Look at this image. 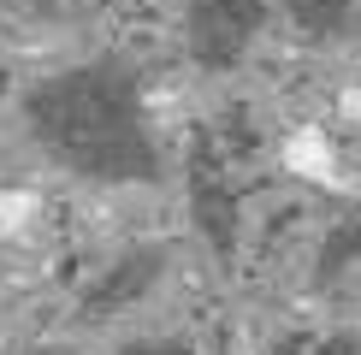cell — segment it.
Masks as SVG:
<instances>
[{
    "mask_svg": "<svg viewBox=\"0 0 361 355\" xmlns=\"http://www.w3.org/2000/svg\"><path fill=\"white\" fill-rule=\"evenodd\" d=\"M24 125L66 172L89 184H154L160 137L148 125L142 77L125 59H83L24 95Z\"/></svg>",
    "mask_w": 361,
    "mask_h": 355,
    "instance_id": "cell-1",
    "label": "cell"
},
{
    "mask_svg": "<svg viewBox=\"0 0 361 355\" xmlns=\"http://www.w3.org/2000/svg\"><path fill=\"white\" fill-rule=\"evenodd\" d=\"M267 30V0H190L184 48L202 71H231Z\"/></svg>",
    "mask_w": 361,
    "mask_h": 355,
    "instance_id": "cell-2",
    "label": "cell"
},
{
    "mask_svg": "<svg viewBox=\"0 0 361 355\" xmlns=\"http://www.w3.org/2000/svg\"><path fill=\"white\" fill-rule=\"evenodd\" d=\"M190 219H195V231L207 237V249H214V255H237L243 201H237L231 172H225L219 148L207 142V137L195 142V154H190Z\"/></svg>",
    "mask_w": 361,
    "mask_h": 355,
    "instance_id": "cell-3",
    "label": "cell"
},
{
    "mask_svg": "<svg viewBox=\"0 0 361 355\" xmlns=\"http://www.w3.org/2000/svg\"><path fill=\"white\" fill-rule=\"evenodd\" d=\"M160 266H166V255H160V249H130V255H118V261H107V273H101L95 285L83 290V302L95 308V314H118V308L142 302V296L154 290Z\"/></svg>",
    "mask_w": 361,
    "mask_h": 355,
    "instance_id": "cell-4",
    "label": "cell"
},
{
    "mask_svg": "<svg viewBox=\"0 0 361 355\" xmlns=\"http://www.w3.org/2000/svg\"><path fill=\"white\" fill-rule=\"evenodd\" d=\"M284 12H290V24L302 30V36H338L343 24H350L355 0H284Z\"/></svg>",
    "mask_w": 361,
    "mask_h": 355,
    "instance_id": "cell-5",
    "label": "cell"
},
{
    "mask_svg": "<svg viewBox=\"0 0 361 355\" xmlns=\"http://www.w3.org/2000/svg\"><path fill=\"white\" fill-rule=\"evenodd\" d=\"M355 261H361V219H343V225L326 237V249H320V285L343 278Z\"/></svg>",
    "mask_w": 361,
    "mask_h": 355,
    "instance_id": "cell-6",
    "label": "cell"
},
{
    "mask_svg": "<svg viewBox=\"0 0 361 355\" xmlns=\"http://www.w3.org/2000/svg\"><path fill=\"white\" fill-rule=\"evenodd\" d=\"M118 355H195L190 344H172V337H137V344H125Z\"/></svg>",
    "mask_w": 361,
    "mask_h": 355,
    "instance_id": "cell-7",
    "label": "cell"
},
{
    "mask_svg": "<svg viewBox=\"0 0 361 355\" xmlns=\"http://www.w3.org/2000/svg\"><path fill=\"white\" fill-rule=\"evenodd\" d=\"M308 355H361V337L355 332H332V337H320Z\"/></svg>",
    "mask_w": 361,
    "mask_h": 355,
    "instance_id": "cell-8",
    "label": "cell"
},
{
    "mask_svg": "<svg viewBox=\"0 0 361 355\" xmlns=\"http://www.w3.org/2000/svg\"><path fill=\"white\" fill-rule=\"evenodd\" d=\"M42 6H59V0H42Z\"/></svg>",
    "mask_w": 361,
    "mask_h": 355,
    "instance_id": "cell-9",
    "label": "cell"
}]
</instances>
